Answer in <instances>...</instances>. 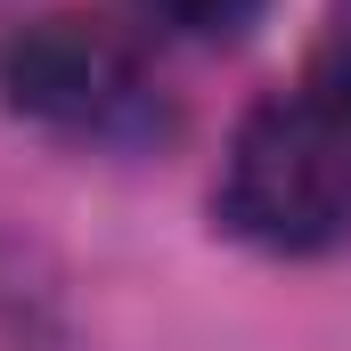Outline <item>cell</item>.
<instances>
[{"label": "cell", "instance_id": "6da1fadb", "mask_svg": "<svg viewBox=\"0 0 351 351\" xmlns=\"http://www.w3.org/2000/svg\"><path fill=\"white\" fill-rule=\"evenodd\" d=\"M213 213L262 254H327L351 237V147L311 98H262L229 139Z\"/></svg>", "mask_w": 351, "mask_h": 351}, {"label": "cell", "instance_id": "7a4b0ae2", "mask_svg": "<svg viewBox=\"0 0 351 351\" xmlns=\"http://www.w3.org/2000/svg\"><path fill=\"white\" fill-rule=\"evenodd\" d=\"M0 90H8L16 114H33L49 131H123L147 106L139 49L90 8H49L25 33H8Z\"/></svg>", "mask_w": 351, "mask_h": 351}, {"label": "cell", "instance_id": "3957f363", "mask_svg": "<svg viewBox=\"0 0 351 351\" xmlns=\"http://www.w3.org/2000/svg\"><path fill=\"white\" fill-rule=\"evenodd\" d=\"M147 25H164L180 41H245L254 25H262L269 0H131Z\"/></svg>", "mask_w": 351, "mask_h": 351}, {"label": "cell", "instance_id": "277c9868", "mask_svg": "<svg viewBox=\"0 0 351 351\" xmlns=\"http://www.w3.org/2000/svg\"><path fill=\"white\" fill-rule=\"evenodd\" d=\"M327 123H335V139L351 147V25H343V41H327V58H319V74H311V90H302Z\"/></svg>", "mask_w": 351, "mask_h": 351}]
</instances>
